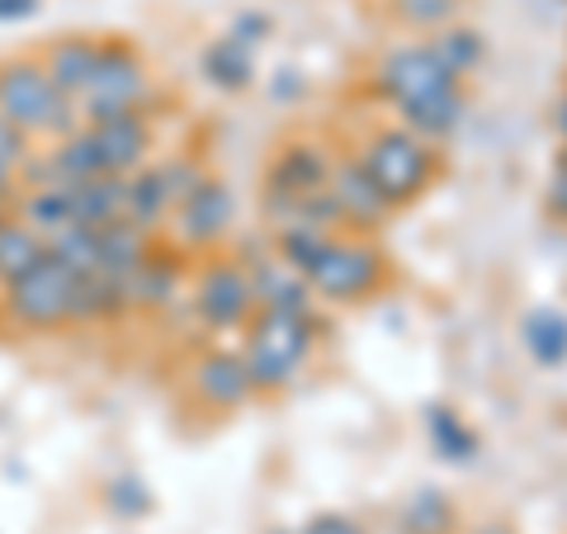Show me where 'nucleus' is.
Here are the masks:
<instances>
[{
    "label": "nucleus",
    "instance_id": "14",
    "mask_svg": "<svg viewBox=\"0 0 567 534\" xmlns=\"http://www.w3.org/2000/svg\"><path fill=\"white\" fill-rule=\"evenodd\" d=\"M327 189H331L336 208H341V223L346 227H360V233H374L379 223H388V213H393V204H388L383 194H379V185L364 175L360 156H346V162H336Z\"/></svg>",
    "mask_w": 567,
    "mask_h": 534
},
{
    "label": "nucleus",
    "instance_id": "30",
    "mask_svg": "<svg viewBox=\"0 0 567 534\" xmlns=\"http://www.w3.org/2000/svg\"><path fill=\"white\" fill-rule=\"evenodd\" d=\"M39 10V0H0V24H20Z\"/></svg>",
    "mask_w": 567,
    "mask_h": 534
},
{
    "label": "nucleus",
    "instance_id": "6",
    "mask_svg": "<svg viewBox=\"0 0 567 534\" xmlns=\"http://www.w3.org/2000/svg\"><path fill=\"white\" fill-rule=\"evenodd\" d=\"M152 66L128 39H100V62L95 76L85 85V95L76 100L81 123L114 119V114H147L152 110Z\"/></svg>",
    "mask_w": 567,
    "mask_h": 534
},
{
    "label": "nucleus",
    "instance_id": "32",
    "mask_svg": "<svg viewBox=\"0 0 567 534\" xmlns=\"http://www.w3.org/2000/svg\"><path fill=\"white\" fill-rule=\"evenodd\" d=\"M468 534H516L506 521H487V525H477V530H468Z\"/></svg>",
    "mask_w": 567,
    "mask_h": 534
},
{
    "label": "nucleus",
    "instance_id": "2",
    "mask_svg": "<svg viewBox=\"0 0 567 534\" xmlns=\"http://www.w3.org/2000/svg\"><path fill=\"white\" fill-rule=\"evenodd\" d=\"M0 322L33 336L81 327V275L48 251L33 270L0 289Z\"/></svg>",
    "mask_w": 567,
    "mask_h": 534
},
{
    "label": "nucleus",
    "instance_id": "12",
    "mask_svg": "<svg viewBox=\"0 0 567 534\" xmlns=\"http://www.w3.org/2000/svg\"><path fill=\"white\" fill-rule=\"evenodd\" d=\"M85 142L95 152V166L100 175H133L147 166L152 156V119L147 114H114V119H95V123H81Z\"/></svg>",
    "mask_w": 567,
    "mask_h": 534
},
{
    "label": "nucleus",
    "instance_id": "11",
    "mask_svg": "<svg viewBox=\"0 0 567 534\" xmlns=\"http://www.w3.org/2000/svg\"><path fill=\"white\" fill-rule=\"evenodd\" d=\"M237 218V199H233V189H227L218 175H199L189 189H185V199L175 204L171 213V237L175 246L189 256V251H208V246H218L227 237V227H233Z\"/></svg>",
    "mask_w": 567,
    "mask_h": 534
},
{
    "label": "nucleus",
    "instance_id": "24",
    "mask_svg": "<svg viewBox=\"0 0 567 534\" xmlns=\"http://www.w3.org/2000/svg\"><path fill=\"white\" fill-rule=\"evenodd\" d=\"M464 0H393V14L406 24V29H445L454 24V14Z\"/></svg>",
    "mask_w": 567,
    "mask_h": 534
},
{
    "label": "nucleus",
    "instance_id": "9",
    "mask_svg": "<svg viewBox=\"0 0 567 534\" xmlns=\"http://www.w3.org/2000/svg\"><path fill=\"white\" fill-rule=\"evenodd\" d=\"M331 166L336 162L322 142H284L270 156V166H265V218L279 227L308 194L327 189Z\"/></svg>",
    "mask_w": 567,
    "mask_h": 534
},
{
    "label": "nucleus",
    "instance_id": "8",
    "mask_svg": "<svg viewBox=\"0 0 567 534\" xmlns=\"http://www.w3.org/2000/svg\"><path fill=\"white\" fill-rule=\"evenodd\" d=\"M256 312V289H251V270L233 256H213L199 265V275L189 284V317L204 331L223 336V331H241Z\"/></svg>",
    "mask_w": 567,
    "mask_h": 534
},
{
    "label": "nucleus",
    "instance_id": "7",
    "mask_svg": "<svg viewBox=\"0 0 567 534\" xmlns=\"http://www.w3.org/2000/svg\"><path fill=\"white\" fill-rule=\"evenodd\" d=\"M317 302H360L388 284V256L369 237H327L303 270Z\"/></svg>",
    "mask_w": 567,
    "mask_h": 534
},
{
    "label": "nucleus",
    "instance_id": "20",
    "mask_svg": "<svg viewBox=\"0 0 567 534\" xmlns=\"http://www.w3.org/2000/svg\"><path fill=\"white\" fill-rule=\"evenodd\" d=\"M398 530L402 534H454L458 530V506L450 502L445 487H416L406 492V502L398 506Z\"/></svg>",
    "mask_w": 567,
    "mask_h": 534
},
{
    "label": "nucleus",
    "instance_id": "4",
    "mask_svg": "<svg viewBox=\"0 0 567 534\" xmlns=\"http://www.w3.org/2000/svg\"><path fill=\"white\" fill-rule=\"evenodd\" d=\"M0 114L14 129L29 133L33 142H58L71 129H81L76 100L58 91V81L48 76L43 58H6L0 62Z\"/></svg>",
    "mask_w": 567,
    "mask_h": 534
},
{
    "label": "nucleus",
    "instance_id": "18",
    "mask_svg": "<svg viewBox=\"0 0 567 534\" xmlns=\"http://www.w3.org/2000/svg\"><path fill=\"white\" fill-rule=\"evenodd\" d=\"M48 76L58 81V91L66 100H81L85 85H91L95 76V62H100V39H91V33H71V39H58L52 48L39 52Z\"/></svg>",
    "mask_w": 567,
    "mask_h": 534
},
{
    "label": "nucleus",
    "instance_id": "5",
    "mask_svg": "<svg viewBox=\"0 0 567 534\" xmlns=\"http://www.w3.org/2000/svg\"><path fill=\"white\" fill-rule=\"evenodd\" d=\"M360 166L364 175L379 185V194L393 208L402 204H416L425 189L435 185L440 175V156H435V142L416 137L412 129H379L369 133V142L360 147Z\"/></svg>",
    "mask_w": 567,
    "mask_h": 534
},
{
    "label": "nucleus",
    "instance_id": "13",
    "mask_svg": "<svg viewBox=\"0 0 567 534\" xmlns=\"http://www.w3.org/2000/svg\"><path fill=\"white\" fill-rule=\"evenodd\" d=\"M189 393L208 412H237L256 398V383H251V369H246L241 350H199L189 364Z\"/></svg>",
    "mask_w": 567,
    "mask_h": 534
},
{
    "label": "nucleus",
    "instance_id": "28",
    "mask_svg": "<svg viewBox=\"0 0 567 534\" xmlns=\"http://www.w3.org/2000/svg\"><path fill=\"white\" fill-rule=\"evenodd\" d=\"M270 29H275V20H270V14H260V10H246V14H237V24H233V39H237V43H246V48H256V43H265V39H270Z\"/></svg>",
    "mask_w": 567,
    "mask_h": 534
},
{
    "label": "nucleus",
    "instance_id": "3",
    "mask_svg": "<svg viewBox=\"0 0 567 534\" xmlns=\"http://www.w3.org/2000/svg\"><path fill=\"white\" fill-rule=\"evenodd\" d=\"M312 346H317V317L256 308L251 322L241 327V360L251 369L256 393L289 388L312 360Z\"/></svg>",
    "mask_w": 567,
    "mask_h": 534
},
{
    "label": "nucleus",
    "instance_id": "1",
    "mask_svg": "<svg viewBox=\"0 0 567 534\" xmlns=\"http://www.w3.org/2000/svg\"><path fill=\"white\" fill-rule=\"evenodd\" d=\"M374 91L402 114V129H412L425 142L454 137L468 119V85L435 58L431 43H406L383 52L374 71Z\"/></svg>",
    "mask_w": 567,
    "mask_h": 534
},
{
    "label": "nucleus",
    "instance_id": "34",
    "mask_svg": "<svg viewBox=\"0 0 567 534\" xmlns=\"http://www.w3.org/2000/svg\"><path fill=\"white\" fill-rule=\"evenodd\" d=\"M265 534H298V530H265Z\"/></svg>",
    "mask_w": 567,
    "mask_h": 534
},
{
    "label": "nucleus",
    "instance_id": "33",
    "mask_svg": "<svg viewBox=\"0 0 567 534\" xmlns=\"http://www.w3.org/2000/svg\"><path fill=\"white\" fill-rule=\"evenodd\" d=\"M10 218H14V204H10V199H0V227H6Z\"/></svg>",
    "mask_w": 567,
    "mask_h": 534
},
{
    "label": "nucleus",
    "instance_id": "10",
    "mask_svg": "<svg viewBox=\"0 0 567 534\" xmlns=\"http://www.w3.org/2000/svg\"><path fill=\"white\" fill-rule=\"evenodd\" d=\"M199 162H189V156H171V162H147L142 171H133L128 181V213H123V223L142 227V233H156L162 223H171L175 204L185 199V189L199 181Z\"/></svg>",
    "mask_w": 567,
    "mask_h": 534
},
{
    "label": "nucleus",
    "instance_id": "31",
    "mask_svg": "<svg viewBox=\"0 0 567 534\" xmlns=\"http://www.w3.org/2000/svg\"><path fill=\"white\" fill-rule=\"evenodd\" d=\"M554 129H558L563 152H567V91H563V95H558V104H554Z\"/></svg>",
    "mask_w": 567,
    "mask_h": 534
},
{
    "label": "nucleus",
    "instance_id": "25",
    "mask_svg": "<svg viewBox=\"0 0 567 534\" xmlns=\"http://www.w3.org/2000/svg\"><path fill=\"white\" fill-rule=\"evenodd\" d=\"M104 506H110L114 515H123V521H142V515L152 511V492H147L142 477L123 473V477H114V483L104 487Z\"/></svg>",
    "mask_w": 567,
    "mask_h": 534
},
{
    "label": "nucleus",
    "instance_id": "19",
    "mask_svg": "<svg viewBox=\"0 0 567 534\" xmlns=\"http://www.w3.org/2000/svg\"><path fill=\"white\" fill-rule=\"evenodd\" d=\"M199 71L208 76V85H218L227 95H241L256 85V58L251 48L237 43L233 33H223V39H213L204 52H199Z\"/></svg>",
    "mask_w": 567,
    "mask_h": 534
},
{
    "label": "nucleus",
    "instance_id": "26",
    "mask_svg": "<svg viewBox=\"0 0 567 534\" xmlns=\"http://www.w3.org/2000/svg\"><path fill=\"white\" fill-rule=\"evenodd\" d=\"M544 208H548V218L567 223V152H558L554 171H548V185H544Z\"/></svg>",
    "mask_w": 567,
    "mask_h": 534
},
{
    "label": "nucleus",
    "instance_id": "27",
    "mask_svg": "<svg viewBox=\"0 0 567 534\" xmlns=\"http://www.w3.org/2000/svg\"><path fill=\"white\" fill-rule=\"evenodd\" d=\"M298 534H369V530L346 511H317V515H308V525Z\"/></svg>",
    "mask_w": 567,
    "mask_h": 534
},
{
    "label": "nucleus",
    "instance_id": "23",
    "mask_svg": "<svg viewBox=\"0 0 567 534\" xmlns=\"http://www.w3.org/2000/svg\"><path fill=\"white\" fill-rule=\"evenodd\" d=\"M431 48H435V58L454 71V76H473V71L483 66V58H487V39H483L477 29H468V24H445V29H435Z\"/></svg>",
    "mask_w": 567,
    "mask_h": 534
},
{
    "label": "nucleus",
    "instance_id": "16",
    "mask_svg": "<svg viewBox=\"0 0 567 534\" xmlns=\"http://www.w3.org/2000/svg\"><path fill=\"white\" fill-rule=\"evenodd\" d=\"M251 270V289H256V308H275V312H298V317H317V294L308 289V279L289 270L279 256L270 260H246Z\"/></svg>",
    "mask_w": 567,
    "mask_h": 534
},
{
    "label": "nucleus",
    "instance_id": "17",
    "mask_svg": "<svg viewBox=\"0 0 567 534\" xmlns=\"http://www.w3.org/2000/svg\"><path fill=\"white\" fill-rule=\"evenodd\" d=\"M421 425H425V440H431V450H435L440 464L464 469V464H473V459L483 454V440H477V431L454 412L450 402H425L421 407Z\"/></svg>",
    "mask_w": 567,
    "mask_h": 534
},
{
    "label": "nucleus",
    "instance_id": "21",
    "mask_svg": "<svg viewBox=\"0 0 567 534\" xmlns=\"http://www.w3.org/2000/svg\"><path fill=\"white\" fill-rule=\"evenodd\" d=\"M525 355L539 369H563L567 364V312L563 308H535L520 322Z\"/></svg>",
    "mask_w": 567,
    "mask_h": 534
},
{
    "label": "nucleus",
    "instance_id": "22",
    "mask_svg": "<svg viewBox=\"0 0 567 534\" xmlns=\"http://www.w3.org/2000/svg\"><path fill=\"white\" fill-rule=\"evenodd\" d=\"M43 256H48V237L33 233V227L20 218V213H14V218L0 227V289H6V284H14L24 270H33V265H39Z\"/></svg>",
    "mask_w": 567,
    "mask_h": 534
},
{
    "label": "nucleus",
    "instance_id": "29",
    "mask_svg": "<svg viewBox=\"0 0 567 534\" xmlns=\"http://www.w3.org/2000/svg\"><path fill=\"white\" fill-rule=\"evenodd\" d=\"M303 91H308V85H303V76H298L293 66H289V71H275V91H270L275 100H289V104H293Z\"/></svg>",
    "mask_w": 567,
    "mask_h": 534
},
{
    "label": "nucleus",
    "instance_id": "15",
    "mask_svg": "<svg viewBox=\"0 0 567 534\" xmlns=\"http://www.w3.org/2000/svg\"><path fill=\"white\" fill-rule=\"evenodd\" d=\"M181 284H185V251L181 246L152 242V251L142 256V265L128 279L133 312L137 308H166V302H175V294H181Z\"/></svg>",
    "mask_w": 567,
    "mask_h": 534
}]
</instances>
